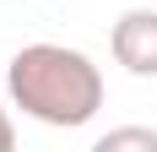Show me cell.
<instances>
[{
  "label": "cell",
  "mask_w": 157,
  "mask_h": 152,
  "mask_svg": "<svg viewBox=\"0 0 157 152\" xmlns=\"http://www.w3.org/2000/svg\"><path fill=\"white\" fill-rule=\"evenodd\" d=\"M6 98L49 130H81L103 109V71L87 49L71 44H22L6 65Z\"/></svg>",
  "instance_id": "6da1fadb"
},
{
  "label": "cell",
  "mask_w": 157,
  "mask_h": 152,
  "mask_svg": "<svg viewBox=\"0 0 157 152\" xmlns=\"http://www.w3.org/2000/svg\"><path fill=\"white\" fill-rule=\"evenodd\" d=\"M109 49H114V60L125 65L130 76L157 82V11H152V6L119 11L114 27H109Z\"/></svg>",
  "instance_id": "7a4b0ae2"
},
{
  "label": "cell",
  "mask_w": 157,
  "mask_h": 152,
  "mask_svg": "<svg viewBox=\"0 0 157 152\" xmlns=\"http://www.w3.org/2000/svg\"><path fill=\"white\" fill-rule=\"evenodd\" d=\"M98 152H157V130L152 125H119V130H103Z\"/></svg>",
  "instance_id": "3957f363"
},
{
  "label": "cell",
  "mask_w": 157,
  "mask_h": 152,
  "mask_svg": "<svg viewBox=\"0 0 157 152\" xmlns=\"http://www.w3.org/2000/svg\"><path fill=\"white\" fill-rule=\"evenodd\" d=\"M16 147V125H11V109H6V98H0V152Z\"/></svg>",
  "instance_id": "277c9868"
}]
</instances>
